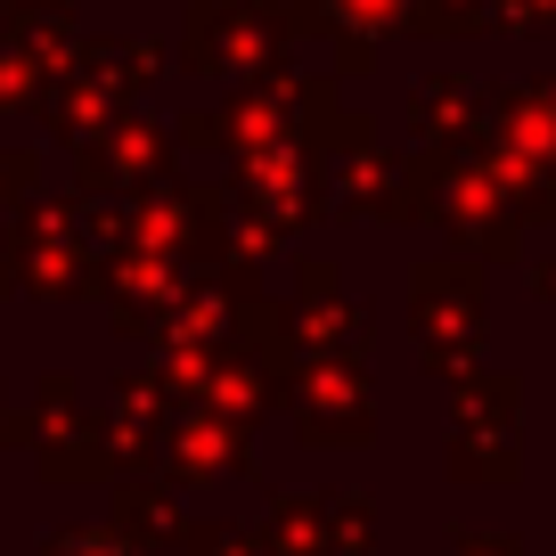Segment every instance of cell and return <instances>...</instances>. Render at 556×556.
Instances as JSON below:
<instances>
[{"mask_svg": "<svg viewBox=\"0 0 556 556\" xmlns=\"http://www.w3.org/2000/svg\"><path fill=\"white\" fill-rule=\"evenodd\" d=\"M66 556H131V548H115V540H74Z\"/></svg>", "mask_w": 556, "mask_h": 556, "instance_id": "1", "label": "cell"}]
</instances>
